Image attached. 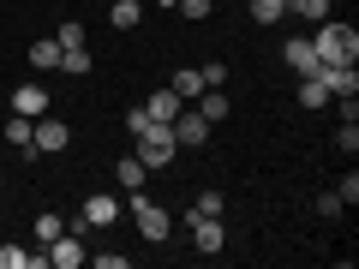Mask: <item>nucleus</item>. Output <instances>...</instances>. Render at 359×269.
<instances>
[{"label":"nucleus","instance_id":"1","mask_svg":"<svg viewBox=\"0 0 359 269\" xmlns=\"http://www.w3.org/2000/svg\"><path fill=\"white\" fill-rule=\"evenodd\" d=\"M174 156H180L174 126H168V120H150V126L138 132V162H144V167H168Z\"/></svg>","mask_w":359,"mask_h":269},{"label":"nucleus","instance_id":"2","mask_svg":"<svg viewBox=\"0 0 359 269\" xmlns=\"http://www.w3.org/2000/svg\"><path fill=\"white\" fill-rule=\"evenodd\" d=\"M311 48H318L323 66H330V60H353V54H359V30H353V25H330V18H323L318 36H311Z\"/></svg>","mask_w":359,"mask_h":269},{"label":"nucleus","instance_id":"3","mask_svg":"<svg viewBox=\"0 0 359 269\" xmlns=\"http://www.w3.org/2000/svg\"><path fill=\"white\" fill-rule=\"evenodd\" d=\"M126 204H132V221H138V233L150 245H162L168 240V228H174V221H168V209L156 204V198H144V192H126Z\"/></svg>","mask_w":359,"mask_h":269},{"label":"nucleus","instance_id":"4","mask_svg":"<svg viewBox=\"0 0 359 269\" xmlns=\"http://www.w3.org/2000/svg\"><path fill=\"white\" fill-rule=\"evenodd\" d=\"M318 78H323V90H330V102L359 96V72H353V60H330V66H318Z\"/></svg>","mask_w":359,"mask_h":269},{"label":"nucleus","instance_id":"5","mask_svg":"<svg viewBox=\"0 0 359 269\" xmlns=\"http://www.w3.org/2000/svg\"><path fill=\"white\" fill-rule=\"evenodd\" d=\"M66 144H72L66 120H48V114H42L36 126H30V156H54V150H66Z\"/></svg>","mask_w":359,"mask_h":269},{"label":"nucleus","instance_id":"6","mask_svg":"<svg viewBox=\"0 0 359 269\" xmlns=\"http://www.w3.org/2000/svg\"><path fill=\"white\" fill-rule=\"evenodd\" d=\"M42 257H48V269H78V263H90L84 240H72V233H60V240H48V245H42Z\"/></svg>","mask_w":359,"mask_h":269},{"label":"nucleus","instance_id":"7","mask_svg":"<svg viewBox=\"0 0 359 269\" xmlns=\"http://www.w3.org/2000/svg\"><path fill=\"white\" fill-rule=\"evenodd\" d=\"M174 138H180V150H198V144L210 138V120L198 114V108H180L174 114Z\"/></svg>","mask_w":359,"mask_h":269},{"label":"nucleus","instance_id":"8","mask_svg":"<svg viewBox=\"0 0 359 269\" xmlns=\"http://www.w3.org/2000/svg\"><path fill=\"white\" fill-rule=\"evenodd\" d=\"M114 216H120V204H114L108 192L84 198V209H78V221H84V228H114Z\"/></svg>","mask_w":359,"mask_h":269},{"label":"nucleus","instance_id":"9","mask_svg":"<svg viewBox=\"0 0 359 269\" xmlns=\"http://www.w3.org/2000/svg\"><path fill=\"white\" fill-rule=\"evenodd\" d=\"M13 114L42 120V114H48V90H42V84H18V90H13Z\"/></svg>","mask_w":359,"mask_h":269},{"label":"nucleus","instance_id":"10","mask_svg":"<svg viewBox=\"0 0 359 269\" xmlns=\"http://www.w3.org/2000/svg\"><path fill=\"white\" fill-rule=\"evenodd\" d=\"M282 60L294 66L299 78H311V72H318V66H323V60H318V48H311L306 36H294V42H287V48H282Z\"/></svg>","mask_w":359,"mask_h":269},{"label":"nucleus","instance_id":"11","mask_svg":"<svg viewBox=\"0 0 359 269\" xmlns=\"http://www.w3.org/2000/svg\"><path fill=\"white\" fill-rule=\"evenodd\" d=\"M192 240H198V251H222V245H228L222 216H192Z\"/></svg>","mask_w":359,"mask_h":269},{"label":"nucleus","instance_id":"12","mask_svg":"<svg viewBox=\"0 0 359 269\" xmlns=\"http://www.w3.org/2000/svg\"><path fill=\"white\" fill-rule=\"evenodd\" d=\"M30 66H36V72H60V42H54V36L30 42Z\"/></svg>","mask_w":359,"mask_h":269},{"label":"nucleus","instance_id":"13","mask_svg":"<svg viewBox=\"0 0 359 269\" xmlns=\"http://www.w3.org/2000/svg\"><path fill=\"white\" fill-rule=\"evenodd\" d=\"M198 102H204V108H198V114H204L210 126H216V120H228V114H233V102H228V96H222V90H204V96H198Z\"/></svg>","mask_w":359,"mask_h":269},{"label":"nucleus","instance_id":"14","mask_svg":"<svg viewBox=\"0 0 359 269\" xmlns=\"http://www.w3.org/2000/svg\"><path fill=\"white\" fill-rule=\"evenodd\" d=\"M138 18H144V6H138V0H114V6H108V25H114V30H132Z\"/></svg>","mask_w":359,"mask_h":269},{"label":"nucleus","instance_id":"15","mask_svg":"<svg viewBox=\"0 0 359 269\" xmlns=\"http://www.w3.org/2000/svg\"><path fill=\"white\" fill-rule=\"evenodd\" d=\"M180 108H186V102H180L174 90H156V96H150V120H168V126H174V114H180Z\"/></svg>","mask_w":359,"mask_h":269},{"label":"nucleus","instance_id":"16","mask_svg":"<svg viewBox=\"0 0 359 269\" xmlns=\"http://www.w3.org/2000/svg\"><path fill=\"white\" fill-rule=\"evenodd\" d=\"M168 90H174L180 102H198V96H204V78H198V72H174V84H168Z\"/></svg>","mask_w":359,"mask_h":269},{"label":"nucleus","instance_id":"17","mask_svg":"<svg viewBox=\"0 0 359 269\" xmlns=\"http://www.w3.org/2000/svg\"><path fill=\"white\" fill-rule=\"evenodd\" d=\"M114 174H120V186H126V192H144V174H150V167H144L138 156H126V162H120Z\"/></svg>","mask_w":359,"mask_h":269},{"label":"nucleus","instance_id":"18","mask_svg":"<svg viewBox=\"0 0 359 269\" xmlns=\"http://www.w3.org/2000/svg\"><path fill=\"white\" fill-rule=\"evenodd\" d=\"M90 66H96V60H90V48H60V72H72V78H84Z\"/></svg>","mask_w":359,"mask_h":269},{"label":"nucleus","instance_id":"19","mask_svg":"<svg viewBox=\"0 0 359 269\" xmlns=\"http://www.w3.org/2000/svg\"><path fill=\"white\" fill-rule=\"evenodd\" d=\"M299 102H306V108H323V102H330V90H323V78H318V72L299 78Z\"/></svg>","mask_w":359,"mask_h":269},{"label":"nucleus","instance_id":"20","mask_svg":"<svg viewBox=\"0 0 359 269\" xmlns=\"http://www.w3.org/2000/svg\"><path fill=\"white\" fill-rule=\"evenodd\" d=\"M30 126H36V120L13 114V120H6V144H13V150H30Z\"/></svg>","mask_w":359,"mask_h":269},{"label":"nucleus","instance_id":"21","mask_svg":"<svg viewBox=\"0 0 359 269\" xmlns=\"http://www.w3.org/2000/svg\"><path fill=\"white\" fill-rule=\"evenodd\" d=\"M287 13H299V18H311V25H323V18H330V0H287Z\"/></svg>","mask_w":359,"mask_h":269},{"label":"nucleus","instance_id":"22","mask_svg":"<svg viewBox=\"0 0 359 269\" xmlns=\"http://www.w3.org/2000/svg\"><path fill=\"white\" fill-rule=\"evenodd\" d=\"M282 13H287V0H252V18H257V25H276Z\"/></svg>","mask_w":359,"mask_h":269},{"label":"nucleus","instance_id":"23","mask_svg":"<svg viewBox=\"0 0 359 269\" xmlns=\"http://www.w3.org/2000/svg\"><path fill=\"white\" fill-rule=\"evenodd\" d=\"M60 233H66V228H60V216H54V209H42V216H36V240L48 245V240H60Z\"/></svg>","mask_w":359,"mask_h":269},{"label":"nucleus","instance_id":"24","mask_svg":"<svg viewBox=\"0 0 359 269\" xmlns=\"http://www.w3.org/2000/svg\"><path fill=\"white\" fill-rule=\"evenodd\" d=\"M222 209H228V204H222V192H198L192 216H222Z\"/></svg>","mask_w":359,"mask_h":269},{"label":"nucleus","instance_id":"25","mask_svg":"<svg viewBox=\"0 0 359 269\" xmlns=\"http://www.w3.org/2000/svg\"><path fill=\"white\" fill-rule=\"evenodd\" d=\"M198 78H204V90H222V78H228V66H222V60H204V66H198Z\"/></svg>","mask_w":359,"mask_h":269},{"label":"nucleus","instance_id":"26","mask_svg":"<svg viewBox=\"0 0 359 269\" xmlns=\"http://www.w3.org/2000/svg\"><path fill=\"white\" fill-rule=\"evenodd\" d=\"M54 42H60V48H84V25H72V18H66V25H60V36H54Z\"/></svg>","mask_w":359,"mask_h":269},{"label":"nucleus","instance_id":"27","mask_svg":"<svg viewBox=\"0 0 359 269\" xmlns=\"http://www.w3.org/2000/svg\"><path fill=\"white\" fill-rule=\"evenodd\" d=\"M30 251H18V245H0V269H25Z\"/></svg>","mask_w":359,"mask_h":269},{"label":"nucleus","instance_id":"28","mask_svg":"<svg viewBox=\"0 0 359 269\" xmlns=\"http://www.w3.org/2000/svg\"><path fill=\"white\" fill-rule=\"evenodd\" d=\"M335 198H341V204H359V174H347L341 186H335Z\"/></svg>","mask_w":359,"mask_h":269},{"label":"nucleus","instance_id":"29","mask_svg":"<svg viewBox=\"0 0 359 269\" xmlns=\"http://www.w3.org/2000/svg\"><path fill=\"white\" fill-rule=\"evenodd\" d=\"M318 216H323V221H335V216H341V198L323 192V198H318Z\"/></svg>","mask_w":359,"mask_h":269},{"label":"nucleus","instance_id":"30","mask_svg":"<svg viewBox=\"0 0 359 269\" xmlns=\"http://www.w3.org/2000/svg\"><path fill=\"white\" fill-rule=\"evenodd\" d=\"M90 263H96V269H126V257H120V251H90Z\"/></svg>","mask_w":359,"mask_h":269},{"label":"nucleus","instance_id":"31","mask_svg":"<svg viewBox=\"0 0 359 269\" xmlns=\"http://www.w3.org/2000/svg\"><path fill=\"white\" fill-rule=\"evenodd\" d=\"M144 126H150V108H132V114H126V132H132V138H138Z\"/></svg>","mask_w":359,"mask_h":269},{"label":"nucleus","instance_id":"32","mask_svg":"<svg viewBox=\"0 0 359 269\" xmlns=\"http://www.w3.org/2000/svg\"><path fill=\"white\" fill-rule=\"evenodd\" d=\"M335 144H341V150H347V156H353V150H359V126H353V120H347V126H341V138H335Z\"/></svg>","mask_w":359,"mask_h":269},{"label":"nucleus","instance_id":"33","mask_svg":"<svg viewBox=\"0 0 359 269\" xmlns=\"http://www.w3.org/2000/svg\"><path fill=\"white\" fill-rule=\"evenodd\" d=\"M174 13H186V18H204V13H210V0H180Z\"/></svg>","mask_w":359,"mask_h":269},{"label":"nucleus","instance_id":"34","mask_svg":"<svg viewBox=\"0 0 359 269\" xmlns=\"http://www.w3.org/2000/svg\"><path fill=\"white\" fill-rule=\"evenodd\" d=\"M156 6H180V0H156Z\"/></svg>","mask_w":359,"mask_h":269},{"label":"nucleus","instance_id":"35","mask_svg":"<svg viewBox=\"0 0 359 269\" xmlns=\"http://www.w3.org/2000/svg\"><path fill=\"white\" fill-rule=\"evenodd\" d=\"M0 179H6V174H0Z\"/></svg>","mask_w":359,"mask_h":269}]
</instances>
